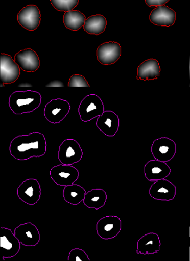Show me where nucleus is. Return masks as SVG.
<instances>
[{"mask_svg": "<svg viewBox=\"0 0 190 261\" xmlns=\"http://www.w3.org/2000/svg\"><path fill=\"white\" fill-rule=\"evenodd\" d=\"M47 87H63L64 85L60 81H54L46 86Z\"/></svg>", "mask_w": 190, "mask_h": 261, "instance_id": "30", "label": "nucleus"}, {"mask_svg": "<svg viewBox=\"0 0 190 261\" xmlns=\"http://www.w3.org/2000/svg\"><path fill=\"white\" fill-rule=\"evenodd\" d=\"M42 101L41 95L35 91H15L9 99V106L16 115L33 112L39 108Z\"/></svg>", "mask_w": 190, "mask_h": 261, "instance_id": "2", "label": "nucleus"}, {"mask_svg": "<svg viewBox=\"0 0 190 261\" xmlns=\"http://www.w3.org/2000/svg\"><path fill=\"white\" fill-rule=\"evenodd\" d=\"M96 125L105 136L112 137L119 129L120 119L115 112L106 111L98 117Z\"/></svg>", "mask_w": 190, "mask_h": 261, "instance_id": "18", "label": "nucleus"}, {"mask_svg": "<svg viewBox=\"0 0 190 261\" xmlns=\"http://www.w3.org/2000/svg\"><path fill=\"white\" fill-rule=\"evenodd\" d=\"M68 86L69 87H90L86 79L80 74H74L69 79Z\"/></svg>", "mask_w": 190, "mask_h": 261, "instance_id": "28", "label": "nucleus"}, {"mask_svg": "<svg viewBox=\"0 0 190 261\" xmlns=\"http://www.w3.org/2000/svg\"><path fill=\"white\" fill-rule=\"evenodd\" d=\"M161 245L158 235L154 232H150L138 240L136 253L144 255L156 254L160 251Z\"/></svg>", "mask_w": 190, "mask_h": 261, "instance_id": "20", "label": "nucleus"}, {"mask_svg": "<svg viewBox=\"0 0 190 261\" xmlns=\"http://www.w3.org/2000/svg\"><path fill=\"white\" fill-rule=\"evenodd\" d=\"M0 229V248L3 258L14 257L20 251V242L11 229L4 227H1Z\"/></svg>", "mask_w": 190, "mask_h": 261, "instance_id": "10", "label": "nucleus"}, {"mask_svg": "<svg viewBox=\"0 0 190 261\" xmlns=\"http://www.w3.org/2000/svg\"><path fill=\"white\" fill-rule=\"evenodd\" d=\"M107 25L106 18L103 15H92L85 21L84 29L87 33L99 35L105 31Z\"/></svg>", "mask_w": 190, "mask_h": 261, "instance_id": "24", "label": "nucleus"}, {"mask_svg": "<svg viewBox=\"0 0 190 261\" xmlns=\"http://www.w3.org/2000/svg\"><path fill=\"white\" fill-rule=\"evenodd\" d=\"M189 260H190V227H189Z\"/></svg>", "mask_w": 190, "mask_h": 261, "instance_id": "31", "label": "nucleus"}, {"mask_svg": "<svg viewBox=\"0 0 190 261\" xmlns=\"http://www.w3.org/2000/svg\"><path fill=\"white\" fill-rule=\"evenodd\" d=\"M20 68L9 55H0V80L4 84H11L20 75Z\"/></svg>", "mask_w": 190, "mask_h": 261, "instance_id": "11", "label": "nucleus"}, {"mask_svg": "<svg viewBox=\"0 0 190 261\" xmlns=\"http://www.w3.org/2000/svg\"><path fill=\"white\" fill-rule=\"evenodd\" d=\"M17 18L18 23L24 29L34 31L40 24V11L37 6L29 5L18 12Z\"/></svg>", "mask_w": 190, "mask_h": 261, "instance_id": "13", "label": "nucleus"}, {"mask_svg": "<svg viewBox=\"0 0 190 261\" xmlns=\"http://www.w3.org/2000/svg\"><path fill=\"white\" fill-rule=\"evenodd\" d=\"M18 199L26 204L33 206L39 201L41 196L40 184L35 179H28L23 181L17 189Z\"/></svg>", "mask_w": 190, "mask_h": 261, "instance_id": "8", "label": "nucleus"}, {"mask_svg": "<svg viewBox=\"0 0 190 261\" xmlns=\"http://www.w3.org/2000/svg\"><path fill=\"white\" fill-rule=\"evenodd\" d=\"M172 173V169L167 163L155 159L145 164L144 174L149 181H156L165 179Z\"/></svg>", "mask_w": 190, "mask_h": 261, "instance_id": "17", "label": "nucleus"}, {"mask_svg": "<svg viewBox=\"0 0 190 261\" xmlns=\"http://www.w3.org/2000/svg\"><path fill=\"white\" fill-rule=\"evenodd\" d=\"M169 0H145L146 3L150 6V7H155V6H158L163 5L167 4Z\"/></svg>", "mask_w": 190, "mask_h": 261, "instance_id": "29", "label": "nucleus"}, {"mask_svg": "<svg viewBox=\"0 0 190 261\" xmlns=\"http://www.w3.org/2000/svg\"><path fill=\"white\" fill-rule=\"evenodd\" d=\"M176 151L175 142L167 137L155 140L151 148V154L155 159L165 163L172 160L176 154Z\"/></svg>", "mask_w": 190, "mask_h": 261, "instance_id": "7", "label": "nucleus"}, {"mask_svg": "<svg viewBox=\"0 0 190 261\" xmlns=\"http://www.w3.org/2000/svg\"><path fill=\"white\" fill-rule=\"evenodd\" d=\"M79 171L69 165H56L50 171V175L53 181L58 186L66 187L77 181L79 177Z\"/></svg>", "mask_w": 190, "mask_h": 261, "instance_id": "5", "label": "nucleus"}, {"mask_svg": "<svg viewBox=\"0 0 190 261\" xmlns=\"http://www.w3.org/2000/svg\"><path fill=\"white\" fill-rule=\"evenodd\" d=\"M86 190L80 185L72 184L66 186L63 191L65 201L72 205H78L85 199Z\"/></svg>", "mask_w": 190, "mask_h": 261, "instance_id": "23", "label": "nucleus"}, {"mask_svg": "<svg viewBox=\"0 0 190 261\" xmlns=\"http://www.w3.org/2000/svg\"><path fill=\"white\" fill-rule=\"evenodd\" d=\"M54 7L60 11H72L79 4V0H50Z\"/></svg>", "mask_w": 190, "mask_h": 261, "instance_id": "26", "label": "nucleus"}, {"mask_svg": "<svg viewBox=\"0 0 190 261\" xmlns=\"http://www.w3.org/2000/svg\"><path fill=\"white\" fill-rule=\"evenodd\" d=\"M161 68L158 61L149 59L144 61L137 68V79L141 80H155L159 77Z\"/></svg>", "mask_w": 190, "mask_h": 261, "instance_id": "21", "label": "nucleus"}, {"mask_svg": "<svg viewBox=\"0 0 190 261\" xmlns=\"http://www.w3.org/2000/svg\"><path fill=\"white\" fill-rule=\"evenodd\" d=\"M68 261H91L85 251L81 248H73L69 252Z\"/></svg>", "mask_w": 190, "mask_h": 261, "instance_id": "27", "label": "nucleus"}, {"mask_svg": "<svg viewBox=\"0 0 190 261\" xmlns=\"http://www.w3.org/2000/svg\"><path fill=\"white\" fill-rule=\"evenodd\" d=\"M63 21L66 28L73 31H78L84 27L85 16L79 11H67L63 16Z\"/></svg>", "mask_w": 190, "mask_h": 261, "instance_id": "25", "label": "nucleus"}, {"mask_svg": "<svg viewBox=\"0 0 190 261\" xmlns=\"http://www.w3.org/2000/svg\"><path fill=\"white\" fill-rule=\"evenodd\" d=\"M79 114L82 122H88L97 118L105 111L103 101L94 94H91L82 100L79 107Z\"/></svg>", "mask_w": 190, "mask_h": 261, "instance_id": "3", "label": "nucleus"}, {"mask_svg": "<svg viewBox=\"0 0 190 261\" xmlns=\"http://www.w3.org/2000/svg\"><path fill=\"white\" fill-rule=\"evenodd\" d=\"M14 61L22 71L27 72H34L40 66L39 56L31 48L19 51L15 55Z\"/></svg>", "mask_w": 190, "mask_h": 261, "instance_id": "16", "label": "nucleus"}, {"mask_svg": "<svg viewBox=\"0 0 190 261\" xmlns=\"http://www.w3.org/2000/svg\"><path fill=\"white\" fill-rule=\"evenodd\" d=\"M83 156L79 143L73 139H67L61 144L58 158L62 164L72 165L79 162Z\"/></svg>", "mask_w": 190, "mask_h": 261, "instance_id": "4", "label": "nucleus"}, {"mask_svg": "<svg viewBox=\"0 0 190 261\" xmlns=\"http://www.w3.org/2000/svg\"><path fill=\"white\" fill-rule=\"evenodd\" d=\"M14 233L21 244L23 246L34 247L40 243V233L39 229L30 222L24 223L17 226Z\"/></svg>", "mask_w": 190, "mask_h": 261, "instance_id": "12", "label": "nucleus"}, {"mask_svg": "<svg viewBox=\"0 0 190 261\" xmlns=\"http://www.w3.org/2000/svg\"><path fill=\"white\" fill-rule=\"evenodd\" d=\"M71 106L66 100L55 99L49 101L44 109V116L48 122L59 124L68 115Z\"/></svg>", "mask_w": 190, "mask_h": 261, "instance_id": "6", "label": "nucleus"}, {"mask_svg": "<svg viewBox=\"0 0 190 261\" xmlns=\"http://www.w3.org/2000/svg\"><path fill=\"white\" fill-rule=\"evenodd\" d=\"M175 12L167 6L161 5L152 11L150 15V21L157 26H173L176 20Z\"/></svg>", "mask_w": 190, "mask_h": 261, "instance_id": "19", "label": "nucleus"}, {"mask_svg": "<svg viewBox=\"0 0 190 261\" xmlns=\"http://www.w3.org/2000/svg\"><path fill=\"white\" fill-rule=\"evenodd\" d=\"M9 150L11 155L18 161L41 157L46 152V140L42 133L37 132L18 136L12 139Z\"/></svg>", "mask_w": 190, "mask_h": 261, "instance_id": "1", "label": "nucleus"}, {"mask_svg": "<svg viewBox=\"0 0 190 261\" xmlns=\"http://www.w3.org/2000/svg\"><path fill=\"white\" fill-rule=\"evenodd\" d=\"M122 222L118 216L109 215L100 219L97 224V232L103 240H111L122 231Z\"/></svg>", "mask_w": 190, "mask_h": 261, "instance_id": "9", "label": "nucleus"}, {"mask_svg": "<svg viewBox=\"0 0 190 261\" xmlns=\"http://www.w3.org/2000/svg\"><path fill=\"white\" fill-rule=\"evenodd\" d=\"M189 79H190V58H189Z\"/></svg>", "mask_w": 190, "mask_h": 261, "instance_id": "32", "label": "nucleus"}, {"mask_svg": "<svg viewBox=\"0 0 190 261\" xmlns=\"http://www.w3.org/2000/svg\"><path fill=\"white\" fill-rule=\"evenodd\" d=\"M107 199V194L103 189H93L86 193L83 202L88 208L99 210L105 206Z\"/></svg>", "mask_w": 190, "mask_h": 261, "instance_id": "22", "label": "nucleus"}, {"mask_svg": "<svg viewBox=\"0 0 190 261\" xmlns=\"http://www.w3.org/2000/svg\"><path fill=\"white\" fill-rule=\"evenodd\" d=\"M97 59L104 65H112L116 63L122 55V47L115 42H106L97 49Z\"/></svg>", "mask_w": 190, "mask_h": 261, "instance_id": "15", "label": "nucleus"}, {"mask_svg": "<svg viewBox=\"0 0 190 261\" xmlns=\"http://www.w3.org/2000/svg\"><path fill=\"white\" fill-rule=\"evenodd\" d=\"M149 194L155 200L170 201L175 199L176 188L173 183L166 179L158 180L151 186Z\"/></svg>", "mask_w": 190, "mask_h": 261, "instance_id": "14", "label": "nucleus"}]
</instances>
